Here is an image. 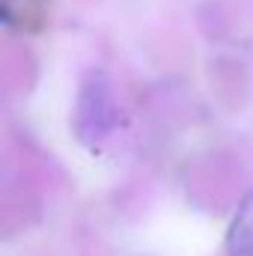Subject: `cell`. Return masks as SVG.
Here are the masks:
<instances>
[{
    "label": "cell",
    "mask_w": 253,
    "mask_h": 256,
    "mask_svg": "<svg viewBox=\"0 0 253 256\" xmlns=\"http://www.w3.org/2000/svg\"><path fill=\"white\" fill-rule=\"evenodd\" d=\"M120 122V98L110 78L102 68H90L80 78L74 108H72V131L86 149H98Z\"/></svg>",
    "instance_id": "cell-1"
},
{
    "label": "cell",
    "mask_w": 253,
    "mask_h": 256,
    "mask_svg": "<svg viewBox=\"0 0 253 256\" xmlns=\"http://www.w3.org/2000/svg\"><path fill=\"white\" fill-rule=\"evenodd\" d=\"M226 256H253V191L242 196L226 226Z\"/></svg>",
    "instance_id": "cell-2"
}]
</instances>
